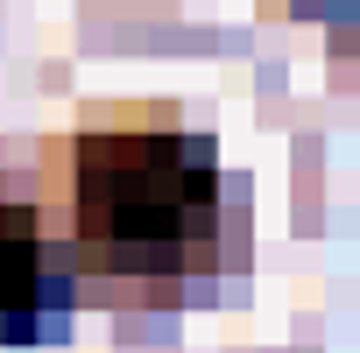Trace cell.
I'll return each instance as SVG.
<instances>
[{"instance_id": "6da1fadb", "label": "cell", "mask_w": 360, "mask_h": 353, "mask_svg": "<svg viewBox=\"0 0 360 353\" xmlns=\"http://www.w3.org/2000/svg\"><path fill=\"white\" fill-rule=\"evenodd\" d=\"M36 219L85 283L169 297L219 269L226 184L212 141L169 106H85L43 148Z\"/></svg>"}, {"instance_id": "7a4b0ae2", "label": "cell", "mask_w": 360, "mask_h": 353, "mask_svg": "<svg viewBox=\"0 0 360 353\" xmlns=\"http://www.w3.org/2000/svg\"><path fill=\"white\" fill-rule=\"evenodd\" d=\"M50 297H57V283H50V233H43L29 198H15L0 184V339L57 332Z\"/></svg>"}]
</instances>
